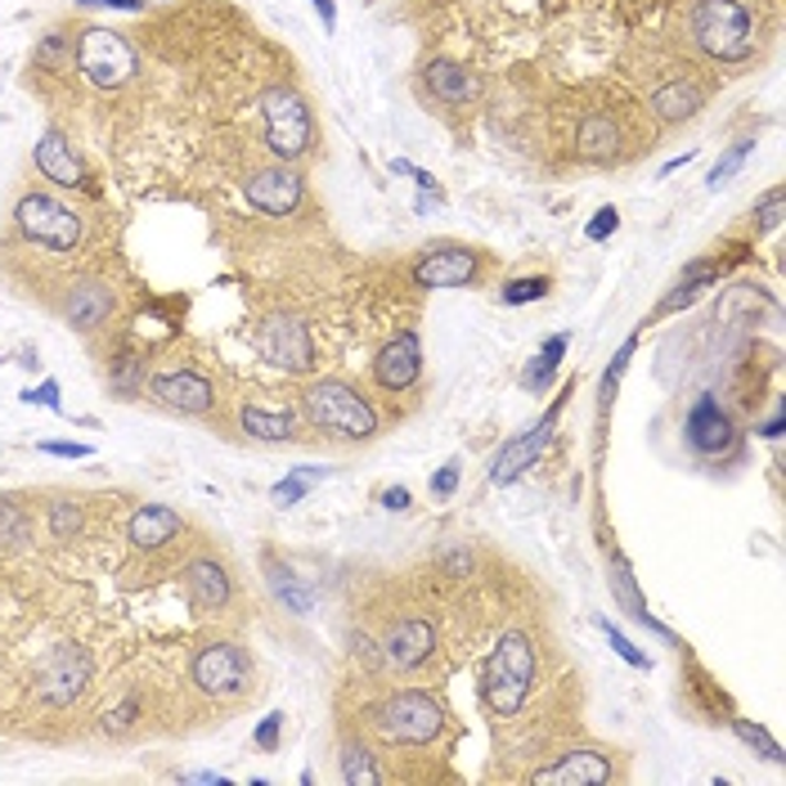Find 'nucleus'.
<instances>
[{"mask_svg":"<svg viewBox=\"0 0 786 786\" xmlns=\"http://www.w3.org/2000/svg\"><path fill=\"white\" fill-rule=\"evenodd\" d=\"M301 414L315 432L333 436V440H369L378 432L373 405L342 378H315L301 391Z\"/></svg>","mask_w":786,"mask_h":786,"instance_id":"1","label":"nucleus"},{"mask_svg":"<svg viewBox=\"0 0 786 786\" xmlns=\"http://www.w3.org/2000/svg\"><path fill=\"white\" fill-rule=\"evenodd\" d=\"M382 503H386L391 512H405V508H410V486H391V490L382 495Z\"/></svg>","mask_w":786,"mask_h":786,"instance_id":"49","label":"nucleus"},{"mask_svg":"<svg viewBox=\"0 0 786 786\" xmlns=\"http://www.w3.org/2000/svg\"><path fill=\"white\" fill-rule=\"evenodd\" d=\"M86 683H91V657H86V647L59 642V647H50L45 657L36 661L32 688H36V697H41L45 705H54V710L73 705V701L86 692Z\"/></svg>","mask_w":786,"mask_h":786,"instance_id":"8","label":"nucleus"},{"mask_svg":"<svg viewBox=\"0 0 786 786\" xmlns=\"http://www.w3.org/2000/svg\"><path fill=\"white\" fill-rule=\"evenodd\" d=\"M108 310H113V293H108L104 284H95V279L77 284V288L68 293V306H63L68 323H73V329H82V333L99 329V323L108 319Z\"/></svg>","mask_w":786,"mask_h":786,"instance_id":"23","label":"nucleus"},{"mask_svg":"<svg viewBox=\"0 0 786 786\" xmlns=\"http://www.w3.org/2000/svg\"><path fill=\"white\" fill-rule=\"evenodd\" d=\"M184 782H208V786L216 782V786H225L230 777H225V773H184Z\"/></svg>","mask_w":786,"mask_h":786,"instance_id":"50","label":"nucleus"},{"mask_svg":"<svg viewBox=\"0 0 786 786\" xmlns=\"http://www.w3.org/2000/svg\"><path fill=\"white\" fill-rule=\"evenodd\" d=\"M82 531V508L73 499H54L50 503V535L54 540H73Z\"/></svg>","mask_w":786,"mask_h":786,"instance_id":"33","label":"nucleus"},{"mask_svg":"<svg viewBox=\"0 0 786 786\" xmlns=\"http://www.w3.org/2000/svg\"><path fill=\"white\" fill-rule=\"evenodd\" d=\"M86 10H126V14H145V0H82Z\"/></svg>","mask_w":786,"mask_h":786,"instance_id":"47","label":"nucleus"},{"mask_svg":"<svg viewBox=\"0 0 786 786\" xmlns=\"http://www.w3.org/2000/svg\"><path fill=\"white\" fill-rule=\"evenodd\" d=\"M279 733H284V714L275 710V714H266L256 724V733H252V742L261 746V751H279Z\"/></svg>","mask_w":786,"mask_h":786,"instance_id":"39","label":"nucleus"},{"mask_svg":"<svg viewBox=\"0 0 786 786\" xmlns=\"http://www.w3.org/2000/svg\"><path fill=\"white\" fill-rule=\"evenodd\" d=\"M108 382H113V391H117V396H121V401H136V391L145 386V364H140L136 355H121Z\"/></svg>","mask_w":786,"mask_h":786,"instance_id":"32","label":"nucleus"},{"mask_svg":"<svg viewBox=\"0 0 786 786\" xmlns=\"http://www.w3.org/2000/svg\"><path fill=\"white\" fill-rule=\"evenodd\" d=\"M189 679L203 697H216V701H243L252 692V679H256V666L252 657L238 647V642H203L193 651V666H189Z\"/></svg>","mask_w":786,"mask_h":786,"instance_id":"6","label":"nucleus"},{"mask_svg":"<svg viewBox=\"0 0 786 786\" xmlns=\"http://www.w3.org/2000/svg\"><path fill=\"white\" fill-rule=\"evenodd\" d=\"M616 230H620V212H616V208H603L594 221H588L584 238H588V243H603V238H612Z\"/></svg>","mask_w":786,"mask_h":786,"instance_id":"40","label":"nucleus"},{"mask_svg":"<svg viewBox=\"0 0 786 786\" xmlns=\"http://www.w3.org/2000/svg\"><path fill=\"white\" fill-rule=\"evenodd\" d=\"M342 782H351V786H378V782H386V777H382V768L373 764V755H369L364 746L347 742V746H342Z\"/></svg>","mask_w":786,"mask_h":786,"instance_id":"30","label":"nucleus"},{"mask_svg":"<svg viewBox=\"0 0 786 786\" xmlns=\"http://www.w3.org/2000/svg\"><path fill=\"white\" fill-rule=\"evenodd\" d=\"M36 449H41V454H54V458H91V454H95V449L82 445V440H41Z\"/></svg>","mask_w":786,"mask_h":786,"instance_id":"45","label":"nucleus"},{"mask_svg":"<svg viewBox=\"0 0 786 786\" xmlns=\"http://www.w3.org/2000/svg\"><path fill=\"white\" fill-rule=\"evenodd\" d=\"M256 355L275 364V369H288V373H310L315 369V342H310V329L293 315H270L261 319L256 329Z\"/></svg>","mask_w":786,"mask_h":786,"instance_id":"10","label":"nucleus"},{"mask_svg":"<svg viewBox=\"0 0 786 786\" xmlns=\"http://www.w3.org/2000/svg\"><path fill=\"white\" fill-rule=\"evenodd\" d=\"M598 629H603V634L612 638L616 657H620L625 666H634V670H647V657H642V651H638V647H634V642H629V638H625V634H620V629H616V625H612L607 616H598Z\"/></svg>","mask_w":786,"mask_h":786,"instance_id":"38","label":"nucleus"},{"mask_svg":"<svg viewBox=\"0 0 786 786\" xmlns=\"http://www.w3.org/2000/svg\"><path fill=\"white\" fill-rule=\"evenodd\" d=\"M692 162V153H683V158H670L666 167H661V176H670V171H679V167H688Z\"/></svg>","mask_w":786,"mask_h":786,"instance_id":"51","label":"nucleus"},{"mask_svg":"<svg viewBox=\"0 0 786 786\" xmlns=\"http://www.w3.org/2000/svg\"><path fill=\"white\" fill-rule=\"evenodd\" d=\"M751 153H755V140H737V145H733V149H729L724 158L714 162V171H710V189L729 184V180H733V176H737V171L746 167V158H751Z\"/></svg>","mask_w":786,"mask_h":786,"instance_id":"34","label":"nucleus"},{"mask_svg":"<svg viewBox=\"0 0 786 786\" xmlns=\"http://www.w3.org/2000/svg\"><path fill=\"white\" fill-rule=\"evenodd\" d=\"M683 445L697 454V458H724L737 449V427L729 418V410L719 405L714 391H701L692 401L688 418H683Z\"/></svg>","mask_w":786,"mask_h":786,"instance_id":"11","label":"nucleus"},{"mask_svg":"<svg viewBox=\"0 0 786 786\" xmlns=\"http://www.w3.org/2000/svg\"><path fill=\"white\" fill-rule=\"evenodd\" d=\"M153 396L176 414H208L212 401H216V391H212V382L203 373L180 369V373H158L153 378Z\"/></svg>","mask_w":786,"mask_h":786,"instance_id":"18","label":"nucleus"},{"mask_svg":"<svg viewBox=\"0 0 786 786\" xmlns=\"http://www.w3.org/2000/svg\"><path fill=\"white\" fill-rule=\"evenodd\" d=\"M23 540H28V517L10 499H0V544H23Z\"/></svg>","mask_w":786,"mask_h":786,"instance_id":"37","label":"nucleus"},{"mask_svg":"<svg viewBox=\"0 0 786 786\" xmlns=\"http://www.w3.org/2000/svg\"><path fill=\"white\" fill-rule=\"evenodd\" d=\"M423 77H427V91L440 104H449V108H464V104H472L481 95V82L464 68V63H454V59H432Z\"/></svg>","mask_w":786,"mask_h":786,"instance_id":"21","label":"nucleus"},{"mask_svg":"<svg viewBox=\"0 0 786 786\" xmlns=\"http://www.w3.org/2000/svg\"><path fill=\"white\" fill-rule=\"evenodd\" d=\"M477 266H481V261H477L472 247L445 243V247H432L414 266V284L418 288H464V284L477 279Z\"/></svg>","mask_w":786,"mask_h":786,"instance_id":"16","label":"nucleus"},{"mask_svg":"<svg viewBox=\"0 0 786 786\" xmlns=\"http://www.w3.org/2000/svg\"><path fill=\"white\" fill-rule=\"evenodd\" d=\"M256 108H261V117H266V145H270L275 158L297 162V158L310 153V145H315V121H310V108H306V99H301L297 91L270 86L266 95L256 99Z\"/></svg>","mask_w":786,"mask_h":786,"instance_id":"5","label":"nucleus"},{"mask_svg":"<svg viewBox=\"0 0 786 786\" xmlns=\"http://www.w3.org/2000/svg\"><path fill=\"white\" fill-rule=\"evenodd\" d=\"M36 167L45 180H54L59 189H82L86 184V167L77 158V149L68 145V136L63 130H45V136L36 140Z\"/></svg>","mask_w":786,"mask_h":786,"instance_id":"19","label":"nucleus"},{"mask_svg":"<svg viewBox=\"0 0 786 786\" xmlns=\"http://www.w3.org/2000/svg\"><path fill=\"white\" fill-rule=\"evenodd\" d=\"M180 512L176 508H167V503H145L136 517H130V527H126V540L136 544V549H145V553H153V549H162V544H171L176 535H180Z\"/></svg>","mask_w":786,"mask_h":786,"instance_id":"22","label":"nucleus"},{"mask_svg":"<svg viewBox=\"0 0 786 786\" xmlns=\"http://www.w3.org/2000/svg\"><path fill=\"white\" fill-rule=\"evenodd\" d=\"M136 710H140V701H136V697H126V701L104 719V729H108V733H126L130 724H136Z\"/></svg>","mask_w":786,"mask_h":786,"instance_id":"43","label":"nucleus"},{"mask_svg":"<svg viewBox=\"0 0 786 786\" xmlns=\"http://www.w3.org/2000/svg\"><path fill=\"white\" fill-rule=\"evenodd\" d=\"M651 113H657L661 121H688L697 108H701V91L692 82H670L661 91H651Z\"/></svg>","mask_w":786,"mask_h":786,"instance_id":"26","label":"nucleus"},{"mask_svg":"<svg viewBox=\"0 0 786 786\" xmlns=\"http://www.w3.org/2000/svg\"><path fill=\"white\" fill-rule=\"evenodd\" d=\"M266 571H270V588H275V598L288 607V612H297V616H306L310 607H315V594L310 588L288 571V566H279V562H266Z\"/></svg>","mask_w":786,"mask_h":786,"instance_id":"28","label":"nucleus"},{"mask_svg":"<svg viewBox=\"0 0 786 786\" xmlns=\"http://www.w3.org/2000/svg\"><path fill=\"white\" fill-rule=\"evenodd\" d=\"M557 414H562V401L535 423V427H527V432H521V436H512L499 454H495V464H490V481L495 486H512L521 472H527L531 464H535V458L544 454V445L553 440V427H557Z\"/></svg>","mask_w":786,"mask_h":786,"instance_id":"13","label":"nucleus"},{"mask_svg":"<svg viewBox=\"0 0 786 786\" xmlns=\"http://www.w3.org/2000/svg\"><path fill=\"white\" fill-rule=\"evenodd\" d=\"M243 432L252 440H266V445H279V440H293L297 436V418L293 414H275V410H261V405H247L238 414Z\"/></svg>","mask_w":786,"mask_h":786,"instance_id":"25","label":"nucleus"},{"mask_svg":"<svg viewBox=\"0 0 786 786\" xmlns=\"http://www.w3.org/2000/svg\"><path fill=\"white\" fill-rule=\"evenodd\" d=\"M310 6H315V14H319L323 32H338V6H333V0H310Z\"/></svg>","mask_w":786,"mask_h":786,"instance_id":"48","label":"nucleus"},{"mask_svg":"<svg viewBox=\"0 0 786 786\" xmlns=\"http://www.w3.org/2000/svg\"><path fill=\"white\" fill-rule=\"evenodd\" d=\"M373 378L382 391H410L418 378H423V342L414 329L396 333L373 360Z\"/></svg>","mask_w":786,"mask_h":786,"instance_id":"15","label":"nucleus"},{"mask_svg":"<svg viewBox=\"0 0 786 786\" xmlns=\"http://www.w3.org/2000/svg\"><path fill=\"white\" fill-rule=\"evenodd\" d=\"M14 221L32 243H41L50 252H73L82 243V216L73 208H63L59 199H50V193H28V199H19Z\"/></svg>","mask_w":786,"mask_h":786,"instance_id":"9","label":"nucleus"},{"mask_svg":"<svg viewBox=\"0 0 786 786\" xmlns=\"http://www.w3.org/2000/svg\"><path fill=\"white\" fill-rule=\"evenodd\" d=\"M544 293H549V279H544V275H527V279H512V284L499 288L503 306H527V301H540Z\"/></svg>","mask_w":786,"mask_h":786,"instance_id":"36","label":"nucleus"},{"mask_svg":"<svg viewBox=\"0 0 786 786\" xmlns=\"http://www.w3.org/2000/svg\"><path fill=\"white\" fill-rule=\"evenodd\" d=\"M755 216H760V230H777V225H782V189H768V193H764L760 208H755Z\"/></svg>","mask_w":786,"mask_h":786,"instance_id":"41","label":"nucleus"},{"mask_svg":"<svg viewBox=\"0 0 786 786\" xmlns=\"http://www.w3.org/2000/svg\"><path fill=\"white\" fill-rule=\"evenodd\" d=\"M719 275V266H710V261H692V266L683 270V279H679V288L661 301V315H670V310H679V306H688L697 293H701V284H710Z\"/></svg>","mask_w":786,"mask_h":786,"instance_id":"29","label":"nucleus"},{"mask_svg":"<svg viewBox=\"0 0 786 786\" xmlns=\"http://www.w3.org/2000/svg\"><path fill=\"white\" fill-rule=\"evenodd\" d=\"M458 490V458H449L445 468H436V477H432V499H449Z\"/></svg>","mask_w":786,"mask_h":786,"instance_id":"42","label":"nucleus"},{"mask_svg":"<svg viewBox=\"0 0 786 786\" xmlns=\"http://www.w3.org/2000/svg\"><path fill=\"white\" fill-rule=\"evenodd\" d=\"M566 347H571V338L566 333H553L549 342H544V351L527 364V373H521V386H531V391H544L549 382H553V373H557V364H562V355H566Z\"/></svg>","mask_w":786,"mask_h":786,"instance_id":"27","label":"nucleus"},{"mask_svg":"<svg viewBox=\"0 0 786 786\" xmlns=\"http://www.w3.org/2000/svg\"><path fill=\"white\" fill-rule=\"evenodd\" d=\"M612 777H616V768L603 751H566L553 764L531 773V782H540V786H603Z\"/></svg>","mask_w":786,"mask_h":786,"instance_id":"17","label":"nucleus"},{"mask_svg":"<svg viewBox=\"0 0 786 786\" xmlns=\"http://www.w3.org/2000/svg\"><path fill=\"white\" fill-rule=\"evenodd\" d=\"M184 594H189V603L199 607V612H221L230 603V575H225V566L212 562V557L189 562L184 566Z\"/></svg>","mask_w":786,"mask_h":786,"instance_id":"20","label":"nucleus"},{"mask_svg":"<svg viewBox=\"0 0 786 786\" xmlns=\"http://www.w3.org/2000/svg\"><path fill=\"white\" fill-rule=\"evenodd\" d=\"M531 683H535V647L527 634H503L495 642V651L486 657V670H481V697L486 705L499 714V719H512L531 697Z\"/></svg>","mask_w":786,"mask_h":786,"instance_id":"2","label":"nucleus"},{"mask_svg":"<svg viewBox=\"0 0 786 786\" xmlns=\"http://www.w3.org/2000/svg\"><path fill=\"white\" fill-rule=\"evenodd\" d=\"M77 68L99 86V91H117L130 77L140 73V54L121 32L113 28H86L77 36Z\"/></svg>","mask_w":786,"mask_h":786,"instance_id":"7","label":"nucleus"},{"mask_svg":"<svg viewBox=\"0 0 786 786\" xmlns=\"http://www.w3.org/2000/svg\"><path fill=\"white\" fill-rule=\"evenodd\" d=\"M629 355H634V342H625V347L616 351V364H612V369L603 373V396H607V401H612V391H616V378L625 373V364H629Z\"/></svg>","mask_w":786,"mask_h":786,"instance_id":"46","label":"nucleus"},{"mask_svg":"<svg viewBox=\"0 0 786 786\" xmlns=\"http://www.w3.org/2000/svg\"><path fill=\"white\" fill-rule=\"evenodd\" d=\"M688 32L697 50L719 63H742L755 50V19L742 0H697L688 10Z\"/></svg>","mask_w":786,"mask_h":786,"instance_id":"3","label":"nucleus"},{"mask_svg":"<svg viewBox=\"0 0 786 786\" xmlns=\"http://www.w3.org/2000/svg\"><path fill=\"white\" fill-rule=\"evenodd\" d=\"M323 477H329L323 468H297V472H288V477L270 490V499H275L279 508H293V503H301V499L310 495V486H315V481H323Z\"/></svg>","mask_w":786,"mask_h":786,"instance_id":"31","label":"nucleus"},{"mask_svg":"<svg viewBox=\"0 0 786 786\" xmlns=\"http://www.w3.org/2000/svg\"><path fill=\"white\" fill-rule=\"evenodd\" d=\"M23 401H28V405H45V410H54V414L63 410V405H59V382H54V378H45L41 386L23 391Z\"/></svg>","mask_w":786,"mask_h":786,"instance_id":"44","label":"nucleus"},{"mask_svg":"<svg viewBox=\"0 0 786 786\" xmlns=\"http://www.w3.org/2000/svg\"><path fill=\"white\" fill-rule=\"evenodd\" d=\"M733 733H737V737H742L751 751H760L768 764H782V746H777V742H773V737H768L760 724H751V719H733Z\"/></svg>","mask_w":786,"mask_h":786,"instance_id":"35","label":"nucleus"},{"mask_svg":"<svg viewBox=\"0 0 786 786\" xmlns=\"http://www.w3.org/2000/svg\"><path fill=\"white\" fill-rule=\"evenodd\" d=\"M373 733L386 742V746H427L440 737L445 729V710L432 692H418V688H405V692H391L373 705Z\"/></svg>","mask_w":786,"mask_h":786,"instance_id":"4","label":"nucleus"},{"mask_svg":"<svg viewBox=\"0 0 786 786\" xmlns=\"http://www.w3.org/2000/svg\"><path fill=\"white\" fill-rule=\"evenodd\" d=\"M432 651H436V625L427 616H405L396 625H386L382 634V661L401 675H414L418 666H427Z\"/></svg>","mask_w":786,"mask_h":786,"instance_id":"12","label":"nucleus"},{"mask_svg":"<svg viewBox=\"0 0 786 786\" xmlns=\"http://www.w3.org/2000/svg\"><path fill=\"white\" fill-rule=\"evenodd\" d=\"M616 145H620V130H616V121H612L607 113H594V117H584V121H580V136H575L580 158L603 162V158L616 153Z\"/></svg>","mask_w":786,"mask_h":786,"instance_id":"24","label":"nucleus"},{"mask_svg":"<svg viewBox=\"0 0 786 786\" xmlns=\"http://www.w3.org/2000/svg\"><path fill=\"white\" fill-rule=\"evenodd\" d=\"M301 176L293 167H266V171H252L243 193H247V203L256 212H266V216H293L301 208Z\"/></svg>","mask_w":786,"mask_h":786,"instance_id":"14","label":"nucleus"}]
</instances>
